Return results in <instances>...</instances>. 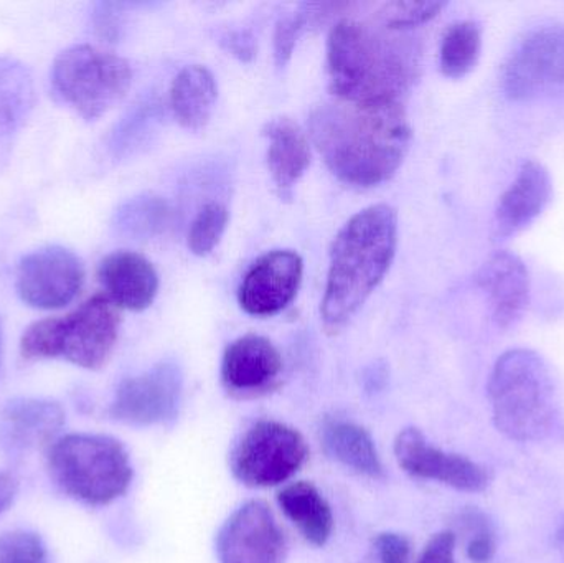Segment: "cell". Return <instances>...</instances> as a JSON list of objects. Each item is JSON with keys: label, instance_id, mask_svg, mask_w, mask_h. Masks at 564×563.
<instances>
[{"label": "cell", "instance_id": "obj_1", "mask_svg": "<svg viewBox=\"0 0 564 563\" xmlns=\"http://www.w3.org/2000/svg\"><path fill=\"white\" fill-rule=\"evenodd\" d=\"M308 131L332 174L354 187L390 181L413 139L404 102L335 96L312 111Z\"/></svg>", "mask_w": 564, "mask_h": 563}, {"label": "cell", "instance_id": "obj_2", "mask_svg": "<svg viewBox=\"0 0 564 563\" xmlns=\"http://www.w3.org/2000/svg\"><path fill=\"white\" fill-rule=\"evenodd\" d=\"M420 68V45L406 32L341 19L328 33V89L335 98L403 102Z\"/></svg>", "mask_w": 564, "mask_h": 563}, {"label": "cell", "instance_id": "obj_3", "mask_svg": "<svg viewBox=\"0 0 564 563\" xmlns=\"http://www.w3.org/2000/svg\"><path fill=\"white\" fill-rule=\"evenodd\" d=\"M398 247V215L378 204L358 212L338 231L322 300L325 333L335 336L387 277Z\"/></svg>", "mask_w": 564, "mask_h": 563}, {"label": "cell", "instance_id": "obj_4", "mask_svg": "<svg viewBox=\"0 0 564 563\" xmlns=\"http://www.w3.org/2000/svg\"><path fill=\"white\" fill-rule=\"evenodd\" d=\"M494 423L507 439L539 443L562 432L563 416L552 370L540 354H502L489 379Z\"/></svg>", "mask_w": 564, "mask_h": 563}, {"label": "cell", "instance_id": "obj_5", "mask_svg": "<svg viewBox=\"0 0 564 563\" xmlns=\"http://www.w3.org/2000/svg\"><path fill=\"white\" fill-rule=\"evenodd\" d=\"M50 476L75 501L108 506L131 488L134 469L128 450L106 435L72 433L48 446Z\"/></svg>", "mask_w": 564, "mask_h": 563}, {"label": "cell", "instance_id": "obj_6", "mask_svg": "<svg viewBox=\"0 0 564 563\" xmlns=\"http://www.w3.org/2000/svg\"><path fill=\"white\" fill-rule=\"evenodd\" d=\"M121 314L106 294H96L63 317L36 321L23 333V359H65L83 369L106 366L118 343Z\"/></svg>", "mask_w": 564, "mask_h": 563}, {"label": "cell", "instance_id": "obj_7", "mask_svg": "<svg viewBox=\"0 0 564 563\" xmlns=\"http://www.w3.org/2000/svg\"><path fill=\"white\" fill-rule=\"evenodd\" d=\"M128 59L93 45H75L56 56L53 93L86 121H95L118 105L132 85Z\"/></svg>", "mask_w": 564, "mask_h": 563}, {"label": "cell", "instance_id": "obj_8", "mask_svg": "<svg viewBox=\"0 0 564 563\" xmlns=\"http://www.w3.org/2000/svg\"><path fill=\"white\" fill-rule=\"evenodd\" d=\"M304 436L274 420L254 423L231 455V472L248 488H271L289 481L307 459Z\"/></svg>", "mask_w": 564, "mask_h": 563}, {"label": "cell", "instance_id": "obj_9", "mask_svg": "<svg viewBox=\"0 0 564 563\" xmlns=\"http://www.w3.org/2000/svg\"><path fill=\"white\" fill-rule=\"evenodd\" d=\"M564 88V25L532 30L516 46L502 69V91L512 101H529Z\"/></svg>", "mask_w": 564, "mask_h": 563}, {"label": "cell", "instance_id": "obj_10", "mask_svg": "<svg viewBox=\"0 0 564 563\" xmlns=\"http://www.w3.org/2000/svg\"><path fill=\"white\" fill-rule=\"evenodd\" d=\"M184 376L174 362H161L119 383L112 400V419L132 426L171 422L181 409Z\"/></svg>", "mask_w": 564, "mask_h": 563}, {"label": "cell", "instance_id": "obj_11", "mask_svg": "<svg viewBox=\"0 0 564 563\" xmlns=\"http://www.w3.org/2000/svg\"><path fill=\"white\" fill-rule=\"evenodd\" d=\"M85 283V267L73 251L46 247L26 255L17 270V291L36 310H58L72 303Z\"/></svg>", "mask_w": 564, "mask_h": 563}, {"label": "cell", "instance_id": "obj_12", "mask_svg": "<svg viewBox=\"0 0 564 563\" xmlns=\"http://www.w3.org/2000/svg\"><path fill=\"white\" fill-rule=\"evenodd\" d=\"M393 452L400 468L413 478L441 483L464 492L486 491L492 481L486 466L467 456L436 448L414 426L398 433Z\"/></svg>", "mask_w": 564, "mask_h": 563}, {"label": "cell", "instance_id": "obj_13", "mask_svg": "<svg viewBox=\"0 0 564 563\" xmlns=\"http://www.w3.org/2000/svg\"><path fill=\"white\" fill-rule=\"evenodd\" d=\"M284 554V532L267 502H245L218 531L220 563H282Z\"/></svg>", "mask_w": 564, "mask_h": 563}, {"label": "cell", "instance_id": "obj_14", "mask_svg": "<svg viewBox=\"0 0 564 563\" xmlns=\"http://www.w3.org/2000/svg\"><path fill=\"white\" fill-rule=\"evenodd\" d=\"M304 263L292 250H273L258 258L241 281L238 301L245 313L276 316L297 296Z\"/></svg>", "mask_w": 564, "mask_h": 563}, {"label": "cell", "instance_id": "obj_15", "mask_svg": "<svg viewBox=\"0 0 564 563\" xmlns=\"http://www.w3.org/2000/svg\"><path fill=\"white\" fill-rule=\"evenodd\" d=\"M553 181L549 169L539 161H525L509 185L494 215V238L507 240L529 228L549 207Z\"/></svg>", "mask_w": 564, "mask_h": 563}, {"label": "cell", "instance_id": "obj_16", "mask_svg": "<svg viewBox=\"0 0 564 563\" xmlns=\"http://www.w3.org/2000/svg\"><path fill=\"white\" fill-rule=\"evenodd\" d=\"M477 284L489 300L497 326L509 329L522 320L529 307L532 281L519 255L496 251L480 268Z\"/></svg>", "mask_w": 564, "mask_h": 563}, {"label": "cell", "instance_id": "obj_17", "mask_svg": "<svg viewBox=\"0 0 564 563\" xmlns=\"http://www.w3.org/2000/svg\"><path fill=\"white\" fill-rule=\"evenodd\" d=\"M282 372V357L270 339L257 334L238 337L221 359V382L238 396L267 392Z\"/></svg>", "mask_w": 564, "mask_h": 563}, {"label": "cell", "instance_id": "obj_18", "mask_svg": "<svg viewBox=\"0 0 564 563\" xmlns=\"http://www.w3.org/2000/svg\"><path fill=\"white\" fill-rule=\"evenodd\" d=\"M65 423L59 403L45 399H15L0 412V446L9 455H23L55 442Z\"/></svg>", "mask_w": 564, "mask_h": 563}, {"label": "cell", "instance_id": "obj_19", "mask_svg": "<svg viewBox=\"0 0 564 563\" xmlns=\"http://www.w3.org/2000/svg\"><path fill=\"white\" fill-rule=\"evenodd\" d=\"M98 277L106 296L118 307L139 313L148 310L158 296V271L148 258L135 251L108 255L99 264Z\"/></svg>", "mask_w": 564, "mask_h": 563}, {"label": "cell", "instance_id": "obj_20", "mask_svg": "<svg viewBox=\"0 0 564 563\" xmlns=\"http://www.w3.org/2000/svg\"><path fill=\"white\" fill-rule=\"evenodd\" d=\"M268 138V169L281 197H291L292 188L311 165V144L297 122L289 118L271 119L264 126Z\"/></svg>", "mask_w": 564, "mask_h": 563}, {"label": "cell", "instance_id": "obj_21", "mask_svg": "<svg viewBox=\"0 0 564 563\" xmlns=\"http://www.w3.org/2000/svg\"><path fill=\"white\" fill-rule=\"evenodd\" d=\"M217 99V79L207 66H185L172 82L171 109L188 131H200L210 122Z\"/></svg>", "mask_w": 564, "mask_h": 563}, {"label": "cell", "instance_id": "obj_22", "mask_svg": "<svg viewBox=\"0 0 564 563\" xmlns=\"http://www.w3.org/2000/svg\"><path fill=\"white\" fill-rule=\"evenodd\" d=\"M325 452L345 468L371 479L383 478L384 469L373 436L358 423L332 420L322 430Z\"/></svg>", "mask_w": 564, "mask_h": 563}, {"label": "cell", "instance_id": "obj_23", "mask_svg": "<svg viewBox=\"0 0 564 563\" xmlns=\"http://www.w3.org/2000/svg\"><path fill=\"white\" fill-rule=\"evenodd\" d=\"M278 502L305 541L315 548L327 544L334 532V515L327 499L312 483L295 481L284 486L278 495Z\"/></svg>", "mask_w": 564, "mask_h": 563}, {"label": "cell", "instance_id": "obj_24", "mask_svg": "<svg viewBox=\"0 0 564 563\" xmlns=\"http://www.w3.org/2000/svg\"><path fill=\"white\" fill-rule=\"evenodd\" d=\"M33 98L32 75L26 66L0 56V138H9L23 124Z\"/></svg>", "mask_w": 564, "mask_h": 563}, {"label": "cell", "instance_id": "obj_25", "mask_svg": "<svg viewBox=\"0 0 564 563\" xmlns=\"http://www.w3.org/2000/svg\"><path fill=\"white\" fill-rule=\"evenodd\" d=\"M482 52V29L474 20L456 22L444 33L440 66L451 79L464 78L476 68Z\"/></svg>", "mask_w": 564, "mask_h": 563}, {"label": "cell", "instance_id": "obj_26", "mask_svg": "<svg viewBox=\"0 0 564 563\" xmlns=\"http://www.w3.org/2000/svg\"><path fill=\"white\" fill-rule=\"evenodd\" d=\"M167 207L158 197H138L116 212V230L126 237L142 240L154 237L165 227Z\"/></svg>", "mask_w": 564, "mask_h": 563}, {"label": "cell", "instance_id": "obj_27", "mask_svg": "<svg viewBox=\"0 0 564 563\" xmlns=\"http://www.w3.org/2000/svg\"><path fill=\"white\" fill-rule=\"evenodd\" d=\"M228 208L220 202H208L198 212L188 230V248L197 257H207L220 243L227 231Z\"/></svg>", "mask_w": 564, "mask_h": 563}, {"label": "cell", "instance_id": "obj_28", "mask_svg": "<svg viewBox=\"0 0 564 563\" xmlns=\"http://www.w3.org/2000/svg\"><path fill=\"white\" fill-rule=\"evenodd\" d=\"M327 6L328 3H302L299 10L291 15L282 17L278 22L276 33H274V58L280 68L288 65L294 53L295 43L304 33L305 26L321 19Z\"/></svg>", "mask_w": 564, "mask_h": 563}, {"label": "cell", "instance_id": "obj_29", "mask_svg": "<svg viewBox=\"0 0 564 563\" xmlns=\"http://www.w3.org/2000/svg\"><path fill=\"white\" fill-rule=\"evenodd\" d=\"M446 2H388L381 6L378 22L394 32H408L433 20Z\"/></svg>", "mask_w": 564, "mask_h": 563}, {"label": "cell", "instance_id": "obj_30", "mask_svg": "<svg viewBox=\"0 0 564 563\" xmlns=\"http://www.w3.org/2000/svg\"><path fill=\"white\" fill-rule=\"evenodd\" d=\"M0 563H48V551L36 532H6L0 535Z\"/></svg>", "mask_w": 564, "mask_h": 563}, {"label": "cell", "instance_id": "obj_31", "mask_svg": "<svg viewBox=\"0 0 564 563\" xmlns=\"http://www.w3.org/2000/svg\"><path fill=\"white\" fill-rule=\"evenodd\" d=\"M375 545L381 563H410L411 545L404 535L383 532L378 535Z\"/></svg>", "mask_w": 564, "mask_h": 563}, {"label": "cell", "instance_id": "obj_32", "mask_svg": "<svg viewBox=\"0 0 564 563\" xmlns=\"http://www.w3.org/2000/svg\"><path fill=\"white\" fill-rule=\"evenodd\" d=\"M456 534L451 531L437 532L421 552L417 563H456Z\"/></svg>", "mask_w": 564, "mask_h": 563}, {"label": "cell", "instance_id": "obj_33", "mask_svg": "<svg viewBox=\"0 0 564 563\" xmlns=\"http://www.w3.org/2000/svg\"><path fill=\"white\" fill-rule=\"evenodd\" d=\"M497 545L494 535L486 528L476 529L469 545L467 557L473 563H489L496 555Z\"/></svg>", "mask_w": 564, "mask_h": 563}, {"label": "cell", "instance_id": "obj_34", "mask_svg": "<svg viewBox=\"0 0 564 563\" xmlns=\"http://www.w3.org/2000/svg\"><path fill=\"white\" fill-rule=\"evenodd\" d=\"M17 491H19V485L15 478L9 473L0 472V516L12 506Z\"/></svg>", "mask_w": 564, "mask_h": 563}, {"label": "cell", "instance_id": "obj_35", "mask_svg": "<svg viewBox=\"0 0 564 563\" xmlns=\"http://www.w3.org/2000/svg\"><path fill=\"white\" fill-rule=\"evenodd\" d=\"M227 42L228 48L234 52V55L240 56L241 59H248L253 56V39L245 35L243 32L231 33Z\"/></svg>", "mask_w": 564, "mask_h": 563}, {"label": "cell", "instance_id": "obj_36", "mask_svg": "<svg viewBox=\"0 0 564 563\" xmlns=\"http://www.w3.org/2000/svg\"><path fill=\"white\" fill-rule=\"evenodd\" d=\"M556 544H558L560 552H562L564 559V526L560 529L558 535H556Z\"/></svg>", "mask_w": 564, "mask_h": 563}, {"label": "cell", "instance_id": "obj_37", "mask_svg": "<svg viewBox=\"0 0 564 563\" xmlns=\"http://www.w3.org/2000/svg\"><path fill=\"white\" fill-rule=\"evenodd\" d=\"M0 356H2V329H0Z\"/></svg>", "mask_w": 564, "mask_h": 563}]
</instances>
